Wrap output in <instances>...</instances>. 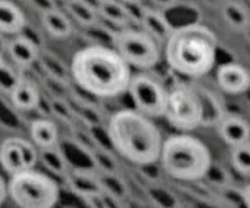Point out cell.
I'll return each mask as SVG.
<instances>
[{"mask_svg": "<svg viewBox=\"0 0 250 208\" xmlns=\"http://www.w3.org/2000/svg\"><path fill=\"white\" fill-rule=\"evenodd\" d=\"M218 133L231 148L250 142V124L240 117H224L218 123Z\"/></svg>", "mask_w": 250, "mask_h": 208, "instance_id": "obj_12", "label": "cell"}, {"mask_svg": "<svg viewBox=\"0 0 250 208\" xmlns=\"http://www.w3.org/2000/svg\"><path fill=\"white\" fill-rule=\"evenodd\" d=\"M71 77L84 92L106 99L128 92L133 74L131 65L113 46L91 45L74 55Z\"/></svg>", "mask_w": 250, "mask_h": 208, "instance_id": "obj_1", "label": "cell"}, {"mask_svg": "<svg viewBox=\"0 0 250 208\" xmlns=\"http://www.w3.org/2000/svg\"><path fill=\"white\" fill-rule=\"evenodd\" d=\"M218 39L212 30L202 24H187L174 28L165 42V58L168 67L177 74L202 77L208 74L215 62Z\"/></svg>", "mask_w": 250, "mask_h": 208, "instance_id": "obj_3", "label": "cell"}, {"mask_svg": "<svg viewBox=\"0 0 250 208\" xmlns=\"http://www.w3.org/2000/svg\"><path fill=\"white\" fill-rule=\"evenodd\" d=\"M5 67V58H3V50L0 49V68Z\"/></svg>", "mask_w": 250, "mask_h": 208, "instance_id": "obj_25", "label": "cell"}, {"mask_svg": "<svg viewBox=\"0 0 250 208\" xmlns=\"http://www.w3.org/2000/svg\"><path fill=\"white\" fill-rule=\"evenodd\" d=\"M9 198L21 208H52L59 201V186L47 174L34 168L11 176Z\"/></svg>", "mask_w": 250, "mask_h": 208, "instance_id": "obj_5", "label": "cell"}, {"mask_svg": "<svg viewBox=\"0 0 250 208\" xmlns=\"http://www.w3.org/2000/svg\"><path fill=\"white\" fill-rule=\"evenodd\" d=\"M100 18L107 21L110 25L121 28H128L131 23H137L131 6L121 0H103V3L99 9Z\"/></svg>", "mask_w": 250, "mask_h": 208, "instance_id": "obj_14", "label": "cell"}, {"mask_svg": "<svg viewBox=\"0 0 250 208\" xmlns=\"http://www.w3.org/2000/svg\"><path fill=\"white\" fill-rule=\"evenodd\" d=\"M140 25L145 28V31L147 34H150L159 43L167 42V39L171 36V33L174 30L162 14H159L156 11H149V9H145L142 20H140Z\"/></svg>", "mask_w": 250, "mask_h": 208, "instance_id": "obj_18", "label": "cell"}, {"mask_svg": "<svg viewBox=\"0 0 250 208\" xmlns=\"http://www.w3.org/2000/svg\"><path fill=\"white\" fill-rule=\"evenodd\" d=\"M121 2H125V3H139L140 0H121Z\"/></svg>", "mask_w": 250, "mask_h": 208, "instance_id": "obj_26", "label": "cell"}, {"mask_svg": "<svg viewBox=\"0 0 250 208\" xmlns=\"http://www.w3.org/2000/svg\"><path fill=\"white\" fill-rule=\"evenodd\" d=\"M66 12L83 27H93L99 23V12L84 0H66Z\"/></svg>", "mask_w": 250, "mask_h": 208, "instance_id": "obj_19", "label": "cell"}, {"mask_svg": "<svg viewBox=\"0 0 250 208\" xmlns=\"http://www.w3.org/2000/svg\"><path fill=\"white\" fill-rule=\"evenodd\" d=\"M24 11L12 0H0V33L5 36H15L25 27Z\"/></svg>", "mask_w": 250, "mask_h": 208, "instance_id": "obj_15", "label": "cell"}, {"mask_svg": "<svg viewBox=\"0 0 250 208\" xmlns=\"http://www.w3.org/2000/svg\"><path fill=\"white\" fill-rule=\"evenodd\" d=\"M159 162L169 177L181 182H197L208 176L212 155L200 139L181 133L164 140Z\"/></svg>", "mask_w": 250, "mask_h": 208, "instance_id": "obj_4", "label": "cell"}, {"mask_svg": "<svg viewBox=\"0 0 250 208\" xmlns=\"http://www.w3.org/2000/svg\"><path fill=\"white\" fill-rule=\"evenodd\" d=\"M42 25L53 39H66L74 31L69 15L58 8L42 12Z\"/></svg>", "mask_w": 250, "mask_h": 208, "instance_id": "obj_17", "label": "cell"}, {"mask_svg": "<svg viewBox=\"0 0 250 208\" xmlns=\"http://www.w3.org/2000/svg\"><path fill=\"white\" fill-rule=\"evenodd\" d=\"M243 33H244V36H246L247 42L250 43V24H249V25H247V27L244 28V31H243Z\"/></svg>", "mask_w": 250, "mask_h": 208, "instance_id": "obj_24", "label": "cell"}, {"mask_svg": "<svg viewBox=\"0 0 250 208\" xmlns=\"http://www.w3.org/2000/svg\"><path fill=\"white\" fill-rule=\"evenodd\" d=\"M241 198H243L244 205L250 208V185H247V186L243 189V192H241Z\"/></svg>", "mask_w": 250, "mask_h": 208, "instance_id": "obj_23", "label": "cell"}, {"mask_svg": "<svg viewBox=\"0 0 250 208\" xmlns=\"http://www.w3.org/2000/svg\"><path fill=\"white\" fill-rule=\"evenodd\" d=\"M222 18L229 27L240 31H244V28L250 24V15L247 9L241 3L235 2V0H228V2L224 3Z\"/></svg>", "mask_w": 250, "mask_h": 208, "instance_id": "obj_20", "label": "cell"}, {"mask_svg": "<svg viewBox=\"0 0 250 208\" xmlns=\"http://www.w3.org/2000/svg\"><path fill=\"white\" fill-rule=\"evenodd\" d=\"M9 196V190H8V183L6 180L0 176V205L5 202V199Z\"/></svg>", "mask_w": 250, "mask_h": 208, "instance_id": "obj_22", "label": "cell"}, {"mask_svg": "<svg viewBox=\"0 0 250 208\" xmlns=\"http://www.w3.org/2000/svg\"><path fill=\"white\" fill-rule=\"evenodd\" d=\"M5 50L8 52L12 62H15L21 68L31 67L39 58L37 43L33 39H30L28 36L21 34V33L12 36V39L6 42Z\"/></svg>", "mask_w": 250, "mask_h": 208, "instance_id": "obj_11", "label": "cell"}, {"mask_svg": "<svg viewBox=\"0 0 250 208\" xmlns=\"http://www.w3.org/2000/svg\"><path fill=\"white\" fill-rule=\"evenodd\" d=\"M216 83L227 94H241L250 89V71L238 62L222 64L216 69Z\"/></svg>", "mask_w": 250, "mask_h": 208, "instance_id": "obj_10", "label": "cell"}, {"mask_svg": "<svg viewBox=\"0 0 250 208\" xmlns=\"http://www.w3.org/2000/svg\"><path fill=\"white\" fill-rule=\"evenodd\" d=\"M112 46L131 67L140 69H150L161 59L159 42L146 31L133 28L116 30Z\"/></svg>", "mask_w": 250, "mask_h": 208, "instance_id": "obj_7", "label": "cell"}, {"mask_svg": "<svg viewBox=\"0 0 250 208\" xmlns=\"http://www.w3.org/2000/svg\"><path fill=\"white\" fill-rule=\"evenodd\" d=\"M134 108L150 118L165 117L168 90L153 75L147 72L134 74L128 87Z\"/></svg>", "mask_w": 250, "mask_h": 208, "instance_id": "obj_8", "label": "cell"}, {"mask_svg": "<svg viewBox=\"0 0 250 208\" xmlns=\"http://www.w3.org/2000/svg\"><path fill=\"white\" fill-rule=\"evenodd\" d=\"M231 162L237 173L244 177H250V142L232 146Z\"/></svg>", "mask_w": 250, "mask_h": 208, "instance_id": "obj_21", "label": "cell"}, {"mask_svg": "<svg viewBox=\"0 0 250 208\" xmlns=\"http://www.w3.org/2000/svg\"><path fill=\"white\" fill-rule=\"evenodd\" d=\"M152 120L136 108L115 113L107 121V138L113 149L136 165L158 162L164 139Z\"/></svg>", "mask_w": 250, "mask_h": 208, "instance_id": "obj_2", "label": "cell"}, {"mask_svg": "<svg viewBox=\"0 0 250 208\" xmlns=\"http://www.w3.org/2000/svg\"><path fill=\"white\" fill-rule=\"evenodd\" d=\"M165 118L183 133L200 127L205 121V111L199 90L187 84H177L169 89Z\"/></svg>", "mask_w": 250, "mask_h": 208, "instance_id": "obj_6", "label": "cell"}, {"mask_svg": "<svg viewBox=\"0 0 250 208\" xmlns=\"http://www.w3.org/2000/svg\"><path fill=\"white\" fill-rule=\"evenodd\" d=\"M12 105L20 111H33L40 103V92L34 83L28 80H17L9 90Z\"/></svg>", "mask_w": 250, "mask_h": 208, "instance_id": "obj_13", "label": "cell"}, {"mask_svg": "<svg viewBox=\"0 0 250 208\" xmlns=\"http://www.w3.org/2000/svg\"><path fill=\"white\" fill-rule=\"evenodd\" d=\"M37 161L39 151L33 140L8 138L0 143V165L9 176L34 168Z\"/></svg>", "mask_w": 250, "mask_h": 208, "instance_id": "obj_9", "label": "cell"}, {"mask_svg": "<svg viewBox=\"0 0 250 208\" xmlns=\"http://www.w3.org/2000/svg\"><path fill=\"white\" fill-rule=\"evenodd\" d=\"M30 138L36 143L39 149H49L55 148L59 140V130L58 126L47 118H37L31 121L30 127Z\"/></svg>", "mask_w": 250, "mask_h": 208, "instance_id": "obj_16", "label": "cell"}]
</instances>
